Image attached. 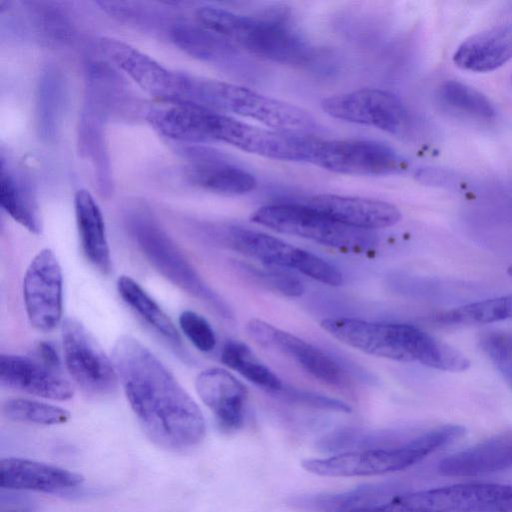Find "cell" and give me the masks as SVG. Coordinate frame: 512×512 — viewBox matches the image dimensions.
<instances>
[{
  "label": "cell",
  "mask_w": 512,
  "mask_h": 512,
  "mask_svg": "<svg viewBox=\"0 0 512 512\" xmlns=\"http://www.w3.org/2000/svg\"><path fill=\"white\" fill-rule=\"evenodd\" d=\"M112 360L133 413L154 443L185 450L202 442L206 423L201 409L152 351L122 335L113 346Z\"/></svg>",
  "instance_id": "1"
},
{
  "label": "cell",
  "mask_w": 512,
  "mask_h": 512,
  "mask_svg": "<svg viewBox=\"0 0 512 512\" xmlns=\"http://www.w3.org/2000/svg\"><path fill=\"white\" fill-rule=\"evenodd\" d=\"M321 327L342 343L377 357L450 372L470 367L458 349L410 324L334 317L322 320Z\"/></svg>",
  "instance_id": "2"
},
{
  "label": "cell",
  "mask_w": 512,
  "mask_h": 512,
  "mask_svg": "<svg viewBox=\"0 0 512 512\" xmlns=\"http://www.w3.org/2000/svg\"><path fill=\"white\" fill-rule=\"evenodd\" d=\"M464 435L463 426L446 424L412 435L398 445L305 459L301 466L310 473L325 477L381 475L404 470Z\"/></svg>",
  "instance_id": "3"
},
{
  "label": "cell",
  "mask_w": 512,
  "mask_h": 512,
  "mask_svg": "<svg viewBox=\"0 0 512 512\" xmlns=\"http://www.w3.org/2000/svg\"><path fill=\"white\" fill-rule=\"evenodd\" d=\"M196 17L201 25L246 51L281 64H304L312 48L279 17H252L215 7L203 6Z\"/></svg>",
  "instance_id": "4"
},
{
  "label": "cell",
  "mask_w": 512,
  "mask_h": 512,
  "mask_svg": "<svg viewBox=\"0 0 512 512\" xmlns=\"http://www.w3.org/2000/svg\"><path fill=\"white\" fill-rule=\"evenodd\" d=\"M184 101L233 113L279 131L308 134L317 127L314 117L301 107L217 80L189 76Z\"/></svg>",
  "instance_id": "5"
},
{
  "label": "cell",
  "mask_w": 512,
  "mask_h": 512,
  "mask_svg": "<svg viewBox=\"0 0 512 512\" xmlns=\"http://www.w3.org/2000/svg\"><path fill=\"white\" fill-rule=\"evenodd\" d=\"M350 512H512V484L461 483L407 492Z\"/></svg>",
  "instance_id": "6"
},
{
  "label": "cell",
  "mask_w": 512,
  "mask_h": 512,
  "mask_svg": "<svg viewBox=\"0 0 512 512\" xmlns=\"http://www.w3.org/2000/svg\"><path fill=\"white\" fill-rule=\"evenodd\" d=\"M251 220L280 233L345 252L363 253L375 244V235L371 231L343 225L306 204L262 206L252 214Z\"/></svg>",
  "instance_id": "7"
},
{
  "label": "cell",
  "mask_w": 512,
  "mask_h": 512,
  "mask_svg": "<svg viewBox=\"0 0 512 512\" xmlns=\"http://www.w3.org/2000/svg\"><path fill=\"white\" fill-rule=\"evenodd\" d=\"M130 229L140 251L160 274L222 317H231L225 301L203 281L176 244L149 215H134Z\"/></svg>",
  "instance_id": "8"
},
{
  "label": "cell",
  "mask_w": 512,
  "mask_h": 512,
  "mask_svg": "<svg viewBox=\"0 0 512 512\" xmlns=\"http://www.w3.org/2000/svg\"><path fill=\"white\" fill-rule=\"evenodd\" d=\"M64 362L73 381L91 396H109L118 387L113 363L87 328L75 318L61 326Z\"/></svg>",
  "instance_id": "9"
},
{
  "label": "cell",
  "mask_w": 512,
  "mask_h": 512,
  "mask_svg": "<svg viewBox=\"0 0 512 512\" xmlns=\"http://www.w3.org/2000/svg\"><path fill=\"white\" fill-rule=\"evenodd\" d=\"M307 162L336 173L364 176L393 174L404 164L390 146L361 139H313Z\"/></svg>",
  "instance_id": "10"
},
{
  "label": "cell",
  "mask_w": 512,
  "mask_h": 512,
  "mask_svg": "<svg viewBox=\"0 0 512 512\" xmlns=\"http://www.w3.org/2000/svg\"><path fill=\"white\" fill-rule=\"evenodd\" d=\"M234 249L266 266L298 271L330 286L343 283L341 272L319 256L266 233L235 227L229 232Z\"/></svg>",
  "instance_id": "11"
},
{
  "label": "cell",
  "mask_w": 512,
  "mask_h": 512,
  "mask_svg": "<svg viewBox=\"0 0 512 512\" xmlns=\"http://www.w3.org/2000/svg\"><path fill=\"white\" fill-rule=\"evenodd\" d=\"M313 139L308 134L257 127L221 112L216 114L212 128L213 141L283 161H307Z\"/></svg>",
  "instance_id": "12"
},
{
  "label": "cell",
  "mask_w": 512,
  "mask_h": 512,
  "mask_svg": "<svg viewBox=\"0 0 512 512\" xmlns=\"http://www.w3.org/2000/svg\"><path fill=\"white\" fill-rule=\"evenodd\" d=\"M27 318L38 331L53 330L62 319L63 275L55 253L40 250L28 265L23 279Z\"/></svg>",
  "instance_id": "13"
},
{
  "label": "cell",
  "mask_w": 512,
  "mask_h": 512,
  "mask_svg": "<svg viewBox=\"0 0 512 512\" xmlns=\"http://www.w3.org/2000/svg\"><path fill=\"white\" fill-rule=\"evenodd\" d=\"M321 107L333 118L375 127L390 133L405 124L407 112L393 93L376 88H362L322 100Z\"/></svg>",
  "instance_id": "14"
},
{
  "label": "cell",
  "mask_w": 512,
  "mask_h": 512,
  "mask_svg": "<svg viewBox=\"0 0 512 512\" xmlns=\"http://www.w3.org/2000/svg\"><path fill=\"white\" fill-rule=\"evenodd\" d=\"M246 330L257 343L290 356L314 378L339 387L346 384V374L338 363L312 344L259 319L250 320Z\"/></svg>",
  "instance_id": "15"
},
{
  "label": "cell",
  "mask_w": 512,
  "mask_h": 512,
  "mask_svg": "<svg viewBox=\"0 0 512 512\" xmlns=\"http://www.w3.org/2000/svg\"><path fill=\"white\" fill-rule=\"evenodd\" d=\"M100 48L107 57L150 94L179 102L183 74L168 70L131 45L103 37Z\"/></svg>",
  "instance_id": "16"
},
{
  "label": "cell",
  "mask_w": 512,
  "mask_h": 512,
  "mask_svg": "<svg viewBox=\"0 0 512 512\" xmlns=\"http://www.w3.org/2000/svg\"><path fill=\"white\" fill-rule=\"evenodd\" d=\"M0 385L44 399L66 401L73 397L71 383L57 371L38 360L17 354H1Z\"/></svg>",
  "instance_id": "17"
},
{
  "label": "cell",
  "mask_w": 512,
  "mask_h": 512,
  "mask_svg": "<svg viewBox=\"0 0 512 512\" xmlns=\"http://www.w3.org/2000/svg\"><path fill=\"white\" fill-rule=\"evenodd\" d=\"M195 389L222 430L231 432L243 426L248 391L233 374L218 367L203 370L195 379Z\"/></svg>",
  "instance_id": "18"
},
{
  "label": "cell",
  "mask_w": 512,
  "mask_h": 512,
  "mask_svg": "<svg viewBox=\"0 0 512 512\" xmlns=\"http://www.w3.org/2000/svg\"><path fill=\"white\" fill-rule=\"evenodd\" d=\"M305 204L336 222L368 231L393 226L401 219L395 205L376 199L320 194Z\"/></svg>",
  "instance_id": "19"
},
{
  "label": "cell",
  "mask_w": 512,
  "mask_h": 512,
  "mask_svg": "<svg viewBox=\"0 0 512 512\" xmlns=\"http://www.w3.org/2000/svg\"><path fill=\"white\" fill-rule=\"evenodd\" d=\"M82 475L51 464L17 457L0 463V486L11 491H36L59 494L77 489Z\"/></svg>",
  "instance_id": "20"
},
{
  "label": "cell",
  "mask_w": 512,
  "mask_h": 512,
  "mask_svg": "<svg viewBox=\"0 0 512 512\" xmlns=\"http://www.w3.org/2000/svg\"><path fill=\"white\" fill-rule=\"evenodd\" d=\"M512 468V431L497 434L443 458L438 466L448 477H476Z\"/></svg>",
  "instance_id": "21"
},
{
  "label": "cell",
  "mask_w": 512,
  "mask_h": 512,
  "mask_svg": "<svg viewBox=\"0 0 512 512\" xmlns=\"http://www.w3.org/2000/svg\"><path fill=\"white\" fill-rule=\"evenodd\" d=\"M76 225L81 248L86 259L100 273L107 275L112 260L102 212L86 189H79L74 196Z\"/></svg>",
  "instance_id": "22"
},
{
  "label": "cell",
  "mask_w": 512,
  "mask_h": 512,
  "mask_svg": "<svg viewBox=\"0 0 512 512\" xmlns=\"http://www.w3.org/2000/svg\"><path fill=\"white\" fill-rule=\"evenodd\" d=\"M512 58V24L489 29L465 40L456 50V66L473 72L495 70Z\"/></svg>",
  "instance_id": "23"
},
{
  "label": "cell",
  "mask_w": 512,
  "mask_h": 512,
  "mask_svg": "<svg viewBox=\"0 0 512 512\" xmlns=\"http://www.w3.org/2000/svg\"><path fill=\"white\" fill-rule=\"evenodd\" d=\"M187 174L193 184L222 195H243L257 185L255 177L244 168L214 157L196 161Z\"/></svg>",
  "instance_id": "24"
},
{
  "label": "cell",
  "mask_w": 512,
  "mask_h": 512,
  "mask_svg": "<svg viewBox=\"0 0 512 512\" xmlns=\"http://www.w3.org/2000/svg\"><path fill=\"white\" fill-rule=\"evenodd\" d=\"M117 290L123 301L158 334L171 345L181 346L180 334L170 317L137 281L122 275L117 280Z\"/></svg>",
  "instance_id": "25"
},
{
  "label": "cell",
  "mask_w": 512,
  "mask_h": 512,
  "mask_svg": "<svg viewBox=\"0 0 512 512\" xmlns=\"http://www.w3.org/2000/svg\"><path fill=\"white\" fill-rule=\"evenodd\" d=\"M221 362L261 389L279 394L281 380L264 365L243 342L228 340L221 351Z\"/></svg>",
  "instance_id": "26"
},
{
  "label": "cell",
  "mask_w": 512,
  "mask_h": 512,
  "mask_svg": "<svg viewBox=\"0 0 512 512\" xmlns=\"http://www.w3.org/2000/svg\"><path fill=\"white\" fill-rule=\"evenodd\" d=\"M14 175L3 168L0 179L1 207L15 221L34 234L41 231L37 204L27 188H23Z\"/></svg>",
  "instance_id": "27"
},
{
  "label": "cell",
  "mask_w": 512,
  "mask_h": 512,
  "mask_svg": "<svg viewBox=\"0 0 512 512\" xmlns=\"http://www.w3.org/2000/svg\"><path fill=\"white\" fill-rule=\"evenodd\" d=\"M437 97L447 108L476 119L488 120L495 115L494 107L485 95L456 80L444 82L438 89Z\"/></svg>",
  "instance_id": "28"
},
{
  "label": "cell",
  "mask_w": 512,
  "mask_h": 512,
  "mask_svg": "<svg viewBox=\"0 0 512 512\" xmlns=\"http://www.w3.org/2000/svg\"><path fill=\"white\" fill-rule=\"evenodd\" d=\"M172 35L179 47L194 56L211 59L233 54L232 43L206 28L178 26Z\"/></svg>",
  "instance_id": "29"
},
{
  "label": "cell",
  "mask_w": 512,
  "mask_h": 512,
  "mask_svg": "<svg viewBox=\"0 0 512 512\" xmlns=\"http://www.w3.org/2000/svg\"><path fill=\"white\" fill-rule=\"evenodd\" d=\"M2 410L10 420L38 425L64 424L71 416L64 408L27 398L9 399Z\"/></svg>",
  "instance_id": "30"
},
{
  "label": "cell",
  "mask_w": 512,
  "mask_h": 512,
  "mask_svg": "<svg viewBox=\"0 0 512 512\" xmlns=\"http://www.w3.org/2000/svg\"><path fill=\"white\" fill-rule=\"evenodd\" d=\"M178 321L184 335L198 350L209 352L215 348V332L202 315L192 310H184Z\"/></svg>",
  "instance_id": "31"
},
{
  "label": "cell",
  "mask_w": 512,
  "mask_h": 512,
  "mask_svg": "<svg viewBox=\"0 0 512 512\" xmlns=\"http://www.w3.org/2000/svg\"><path fill=\"white\" fill-rule=\"evenodd\" d=\"M242 268L262 283V285L283 295L297 297L304 292V287L300 280L277 268L273 269L274 267L268 266L265 269H261L251 265H242Z\"/></svg>",
  "instance_id": "32"
},
{
  "label": "cell",
  "mask_w": 512,
  "mask_h": 512,
  "mask_svg": "<svg viewBox=\"0 0 512 512\" xmlns=\"http://www.w3.org/2000/svg\"><path fill=\"white\" fill-rule=\"evenodd\" d=\"M479 343L500 367L512 364V332L490 331L480 336Z\"/></svg>",
  "instance_id": "33"
},
{
  "label": "cell",
  "mask_w": 512,
  "mask_h": 512,
  "mask_svg": "<svg viewBox=\"0 0 512 512\" xmlns=\"http://www.w3.org/2000/svg\"><path fill=\"white\" fill-rule=\"evenodd\" d=\"M279 394L283 395L287 400L314 408L328 409L346 413L351 411L350 406L342 401L317 394L299 391L296 389H286L284 387Z\"/></svg>",
  "instance_id": "34"
},
{
  "label": "cell",
  "mask_w": 512,
  "mask_h": 512,
  "mask_svg": "<svg viewBox=\"0 0 512 512\" xmlns=\"http://www.w3.org/2000/svg\"><path fill=\"white\" fill-rule=\"evenodd\" d=\"M490 322L512 318V294L487 300Z\"/></svg>",
  "instance_id": "35"
},
{
  "label": "cell",
  "mask_w": 512,
  "mask_h": 512,
  "mask_svg": "<svg viewBox=\"0 0 512 512\" xmlns=\"http://www.w3.org/2000/svg\"><path fill=\"white\" fill-rule=\"evenodd\" d=\"M45 365L61 371V360L55 347L49 342H39L35 347V356Z\"/></svg>",
  "instance_id": "36"
},
{
  "label": "cell",
  "mask_w": 512,
  "mask_h": 512,
  "mask_svg": "<svg viewBox=\"0 0 512 512\" xmlns=\"http://www.w3.org/2000/svg\"><path fill=\"white\" fill-rule=\"evenodd\" d=\"M19 496L20 495L11 494L8 495L6 500L2 498L3 500L7 501V504L1 502V512H31L33 509L31 502Z\"/></svg>",
  "instance_id": "37"
},
{
  "label": "cell",
  "mask_w": 512,
  "mask_h": 512,
  "mask_svg": "<svg viewBox=\"0 0 512 512\" xmlns=\"http://www.w3.org/2000/svg\"><path fill=\"white\" fill-rule=\"evenodd\" d=\"M507 273L512 277V265L508 267Z\"/></svg>",
  "instance_id": "38"
},
{
  "label": "cell",
  "mask_w": 512,
  "mask_h": 512,
  "mask_svg": "<svg viewBox=\"0 0 512 512\" xmlns=\"http://www.w3.org/2000/svg\"><path fill=\"white\" fill-rule=\"evenodd\" d=\"M508 378H509V380H510V381H511V383H512V375H510Z\"/></svg>",
  "instance_id": "39"
}]
</instances>
